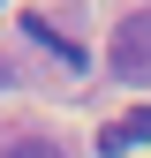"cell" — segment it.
<instances>
[{"label": "cell", "instance_id": "1", "mask_svg": "<svg viewBox=\"0 0 151 158\" xmlns=\"http://www.w3.org/2000/svg\"><path fill=\"white\" fill-rule=\"evenodd\" d=\"M106 60H113V75H121L128 90H144V83H151V8H144V15H128V23L113 30V53H106Z\"/></svg>", "mask_w": 151, "mask_h": 158}, {"label": "cell", "instance_id": "2", "mask_svg": "<svg viewBox=\"0 0 151 158\" xmlns=\"http://www.w3.org/2000/svg\"><path fill=\"white\" fill-rule=\"evenodd\" d=\"M136 143H151V106H136L128 121L98 128V151H106V158H121V151H136Z\"/></svg>", "mask_w": 151, "mask_h": 158}, {"label": "cell", "instance_id": "3", "mask_svg": "<svg viewBox=\"0 0 151 158\" xmlns=\"http://www.w3.org/2000/svg\"><path fill=\"white\" fill-rule=\"evenodd\" d=\"M30 38H38V45H53V53H61V60H68L76 75H83V45H68V38L53 30V23H38V15H30Z\"/></svg>", "mask_w": 151, "mask_h": 158}, {"label": "cell", "instance_id": "5", "mask_svg": "<svg viewBox=\"0 0 151 158\" xmlns=\"http://www.w3.org/2000/svg\"><path fill=\"white\" fill-rule=\"evenodd\" d=\"M8 83H15V60H0V90H8Z\"/></svg>", "mask_w": 151, "mask_h": 158}, {"label": "cell", "instance_id": "4", "mask_svg": "<svg viewBox=\"0 0 151 158\" xmlns=\"http://www.w3.org/2000/svg\"><path fill=\"white\" fill-rule=\"evenodd\" d=\"M0 158H68V151H61V143H45V135H23V143H8Z\"/></svg>", "mask_w": 151, "mask_h": 158}]
</instances>
